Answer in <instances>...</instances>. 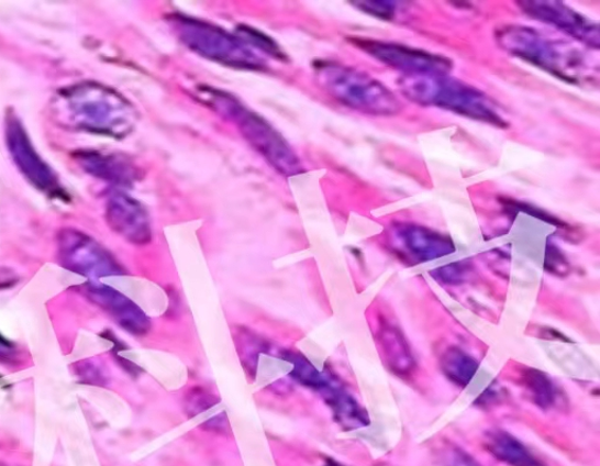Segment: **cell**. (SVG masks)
<instances>
[{"label":"cell","instance_id":"5b68a950","mask_svg":"<svg viewBox=\"0 0 600 466\" xmlns=\"http://www.w3.org/2000/svg\"><path fill=\"white\" fill-rule=\"evenodd\" d=\"M497 40L511 56L531 63L560 80L578 84L586 78L585 62L577 49L546 38L534 29L508 25L498 31Z\"/></svg>","mask_w":600,"mask_h":466},{"label":"cell","instance_id":"2e32d148","mask_svg":"<svg viewBox=\"0 0 600 466\" xmlns=\"http://www.w3.org/2000/svg\"><path fill=\"white\" fill-rule=\"evenodd\" d=\"M486 446L493 457L510 466H546L519 439L504 430L488 433Z\"/></svg>","mask_w":600,"mask_h":466},{"label":"cell","instance_id":"7c38bea8","mask_svg":"<svg viewBox=\"0 0 600 466\" xmlns=\"http://www.w3.org/2000/svg\"><path fill=\"white\" fill-rule=\"evenodd\" d=\"M109 225L134 244H147L152 238L148 212L143 204L125 193H115L105 208Z\"/></svg>","mask_w":600,"mask_h":466},{"label":"cell","instance_id":"9c48e42d","mask_svg":"<svg viewBox=\"0 0 600 466\" xmlns=\"http://www.w3.org/2000/svg\"><path fill=\"white\" fill-rule=\"evenodd\" d=\"M59 259L68 270L92 277L121 275L122 268L99 243L77 230L59 236Z\"/></svg>","mask_w":600,"mask_h":466},{"label":"cell","instance_id":"e0dca14e","mask_svg":"<svg viewBox=\"0 0 600 466\" xmlns=\"http://www.w3.org/2000/svg\"><path fill=\"white\" fill-rule=\"evenodd\" d=\"M323 392L335 421L344 428L359 429L370 424L367 411L337 381H333Z\"/></svg>","mask_w":600,"mask_h":466},{"label":"cell","instance_id":"4fadbf2b","mask_svg":"<svg viewBox=\"0 0 600 466\" xmlns=\"http://www.w3.org/2000/svg\"><path fill=\"white\" fill-rule=\"evenodd\" d=\"M95 301L108 311L120 326L132 334L144 335L151 329L148 317L132 300L109 286H92L87 290Z\"/></svg>","mask_w":600,"mask_h":466},{"label":"cell","instance_id":"5bb4252c","mask_svg":"<svg viewBox=\"0 0 600 466\" xmlns=\"http://www.w3.org/2000/svg\"><path fill=\"white\" fill-rule=\"evenodd\" d=\"M378 342L388 369L398 376H409L414 371L416 367L414 354L399 328L381 320Z\"/></svg>","mask_w":600,"mask_h":466},{"label":"cell","instance_id":"8992f818","mask_svg":"<svg viewBox=\"0 0 600 466\" xmlns=\"http://www.w3.org/2000/svg\"><path fill=\"white\" fill-rule=\"evenodd\" d=\"M170 23L181 43L203 58L241 69L266 68L263 57L237 34L185 14H173Z\"/></svg>","mask_w":600,"mask_h":466},{"label":"cell","instance_id":"30bf717a","mask_svg":"<svg viewBox=\"0 0 600 466\" xmlns=\"http://www.w3.org/2000/svg\"><path fill=\"white\" fill-rule=\"evenodd\" d=\"M395 253L413 264L429 263L455 253L452 238L445 233L413 223H396L390 230Z\"/></svg>","mask_w":600,"mask_h":466},{"label":"cell","instance_id":"7a4b0ae2","mask_svg":"<svg viewBox=\"0 0 600 466\" xmlns=\"http://www.w3.org/2000/svg\"><path fill=\"white\" fill-rule=\"evenodd\" d=\"M399 86L405 98L419 104L437 107L499 129L508 127L496 102L478 88L447 75L403 76Z\"/></svg>","mask_w":600,"mask_h":466},{"label":"cell","instance_id":"7402d4cb","mask_svg":"<svg viewBox=\"0 0 600 466\" xmlns=\"http://www.w3.org/2000/svg\"><path fill=\"white\" fill-rule=\"evenodd\" d=\"M237 35L251 47L258 48L263 52L269 53L274 58H285V53L280 51L277 43H275L267 34H264L251 26L241 25L236 30Z\"/></svg>","mask_w":600,"mask_h":466},{"label":"cell","instance_id":"44dd1931","mask_svg":"<svg viewBox=\"0 0 600 466\" xmlns=\"http://www.w3.org/2000/svg\"><path fill=\"white\" fill-rule=\"evenodd\" d=\"M470 273L471 264L463 260L437 267L430 275L438 284L456 286L465 284Z\"/></svg>","mask_w":600,"mask_h":466},{"label":"cell","instance_id":"4316f807","mask_svg":"<svg viewBox=\"0 0 600 466\" xmlns=\"http://www.w3.org/2000/svg\"><path fill=\"white\" fill-rule=\"evenodd\" d=\"M332 466H341V465H338V464H333Z\"/></svg>","mask_w":600,"mask_h":466},{"label":"cell","instance_id":"484cf974","mask_svg":"<svg viewBox=\"0 0 600 466\" xmlns=\"http://www.w3.org/2000/svg\"><path fill=\"white\" fill-rule=\"evenodd\" d=\"M504 207L508 209H516L518 211H524L527 214H532V217L540 219L546 223H551L557 228L566 229L568 225L558 219L552 217V214L544 212L543 210H540L535 208L534 206L526 204V203H520L518 201H509L504 200L502 202Z\"/></svg>","mask_w":600,"mask_h":466},{"label":"cell","instance_id":"52a82bcc","mask_svg":"<svg viewBox=\"0 0 600 466\" xmlns=\"http://www.w3.org/2000/svg\"><path fill=\"white\" fill-rule=\"evenodd\" d=\"M5 137L13 163L27 181L49 196L65 197L57 174L35 151L24 125L13 114L7 119Z\"/></svg>","mask_w":600,"mask_h":466},{"label":"cell","instance_id":"277c9868","mask_svg":"<svg viewBox=\"0 0 600 466\" xmlns=\"http://www.w3.org/2000/svg\"><path fill=\"white\" fill-rule=\"evenodd\" d=\"M313 67L318 84L348 109L376 116L400 112L401 103L391 89L365 71L332 62H318Z\"/></svg>","mask_w":600,"mask_h":466},{"label":"cell","instance_id":"d6986e66","mask_svg":"<svg viewBox=\"0 0 600 466\" xmlns=\"http://www.w3.org/2000/svg\"><path fill=\"white\" fill-rule=\"evenodd\" d=\"M522 381L538 408L549 410L555 406L558 391L554 381L544 371L525 368L522 373Z\"/></svg>","mask_w":600,"mask_h":466},{"label":"cell","instance_id":"9a60e30c","mask_svg":"<svg viewBox=\"0 0 600 466\" xmlns=\"http://www.w3.org/2000/svg\"><path fill=\"white\" fill-rule=\"evenodd\" d=\"M77 159L84 170L105 181L131 185L137 178V171L130 160L116 155L82 152L77 154Z\"/></svg>","mask_w":600,"mask_h":466},{"label":"cell","instance_id":"ba28073f","mask_svg":"<svg viewBox=\"0 0 600 466\" xmlns=\"http://www.w3.org/2000/svg\"><path fill=\"white\" fill-rule=\"evenodd\" d=\"M351 42L370 57L401 70L403 76L447 75L453 67L443 56L405 45L360 38Z\"/></svg>","mask_w":600,"mask_h":466},{"label":"cell","instance_id":"ac0fdd59","mask_svg":"<svg viewBox=\"0 0 600 466\" xmlns=\"http://www.w3.org/2000/svg\"><path fill=\"white\" fill-rule=\"evenodd\" d=\"M480 364L470 354L458 347H449L441 356V370L457 387L466 388L478 373Z\"/></svg>","mask_w":600,"mask_h":466},{"label":"cell","instance_id":"cb8c5ba5","mask_svg":"<svg viewBox=\"0 0 600 466\" xmlns=\"http://www.w3.org/2000/svg\"><path fill=\"white\" fill-rule=\"evenodd\" d=\"M544 270L557 277H567L571 273V266L562 251L554 244H546Z\"/></svg>","mask_w":600,"mask_h":466},{"label":"cell","instance_id":"603a6c76","mask_svg":"<svg viewBox=\"0 0 600 466\" xmlns=\"http://www.w3.org/2000/svg\"><path fill=\"white\" fill-rule=\"evenodd\" d=\"M352 4L364 13L382 21H395L399 10V3L391 2V0H366V2H353Z\"/></svg>","mask_w":600,"mask_h":466},{"label":"cell","instance_id":"3957f363","mask_svg":"<svg viewBox=\"0 0 600 466\" xmlns=\"http://www.w3.org/2000/svg\"><path fill=\"white\" fill-rule=\"evenodd\" d=\"M199 93L211 109L235 123L249 145L278 173L288 177L304 173L302 164L288 141L266 119L248 109L234 96L220 89L202 87Z\"/></svg>","mask_w":600,"mask_h":466},{"label":"cell","instance_id":"8fae6325","mask_svg":"<svg viewBox=\"0 0 600 466\" xmlns=\"http://www.w3.org/2000/svg\"><path fill=\"white\" fill-rule=\"evenodd\" d=\"M518 5L534 20L555 26L590 47L599 48V25L568 5L560 2H549V0H544V2L543 0L519 2Z\"/></svg>","mask_w":600,"mask_h":466},{"label":"cell","instance_id":"d4e9b609","mask_svg":"<svg viewBox=\"0 0 600 466\" xmlns=\"http://www.w3.org/2000/svg\"><path fill=\"white\" fill-rule=\"evenodd\" d=\"M443 466H482L460 446L448 445L443 455Z\"/></svg>","mask_w":600,"mask_h":466},{"label":"cell","instance_id":"6da1fadb","mask_svg":"<svg viewBox=\"0 0 600 466\" xmlns=\"http://www.w3.org/2000/svg\"><path fill=\"white\" fill-rule=\"evenodd\" d=\"M52 114L64 127L116 138L127 136L137 120L134 106L99 82L65 88L52 101Z\"/></svg>","mask_w":600,"mask_h":466},{"label":"cell","instance_id":"ffe728a7","mask_svg":"<svg viewBox=\"0 0 600 466\" xmlns=\"http://www.w3.org/2000/svg\"><path fill=\"white\" fill-rule=\"evenodd\" d=\"M284 357L293 365L292 378L303 386L324 391L334 381L326 374L318 371L308 358L302 355L286 353Z\"/></svg>","mask_w":600,"mask_h":466}]
</instances>
